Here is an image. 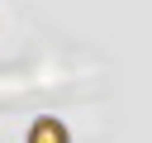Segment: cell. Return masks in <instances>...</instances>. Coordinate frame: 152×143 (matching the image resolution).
I'll list each match as a JSON object with an SVG mask.
<instances>
[{
    "label": "cell",
    "instance_id": "1",
    "mask_svg": "<svg viewBox=\"0 0 152 143\" xmlns=\"http://www.w3.org/2000/svg\"><path fill=\"white\" fill-rule=\"evenodd\" d=\"M28 143H71V138H66V124L62 119H33Z\"/></svg>",
    "mask_w": 152,
    "mask_h": 143
}]
</instances>
